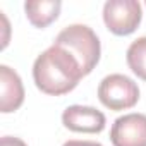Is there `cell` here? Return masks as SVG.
<instances>
[{"label":"cell","instance_id":"obj_3","mask_svg":"<svg viewBox=\"0 0 146 146\" xmlns=\"http://www.w3.org/2000/svg\"><path fill=\"white\" fill-rule=\"evenodd\" d=\"M98 100L103 107L119 112L132 108L139 100L137 84L124 74H110L98 86Z\"/></svg>","mask_w":146,"mask_h":146},{"label":"cell","instance_id":"obj_11","mask_svg":"<svg viewBox=\"0 0 146 146\" xmlns=\"http://www.w3.org/2000/svg\"><path fill=\"white\" fill-rule=\"evenodd\" d=\"M62 146H103L96 141H78V139H70V141H65Z\"/></svg>","mask_w":146,"mask_h":146},{"label":"cell","instance_id":"obj_8","mask_svg":"<svg viewBox=\"0 0 146 146\" xmlns=\"http://www.w3.org/2000/svg\"><path fill=\"white\" fill-rule=\"evenodd\" d=\"M62 2L60 0H41V2H26L24 11L28 21L35 28H46L50 26L60 14Z\"/></svg>","mask_w":146,"mask_h":146},{"label":"cell","instance_id":"obj_5","mask_svg":"<svg viewBox=\"0 0 146 146\" xmlns=\"http://www.w3.org/2000/svg\"><path fill=\"white\" fill-rule=\"evenodd\" d=\"M110 141L113 146H146V115L125 113L112 124Z\"/></svg>","mask_w":146,"mask_h":146},{"label":"cell","instance_id":"obj_2","mask_svg":"<svg viewBox=\"0 0 146 146\" xmlns=\"http://www.w3.org/2000/svg\"><path fill=\"white\" fill-rule=\"evenodd\" d=\"M53 45L62 46L74 55L81 64L84 76H88L100 62V55H102L100 40L96 33L86 24H70L64 28L57 35Z\"/></svg>","mask_w":146,"mask_h":146},{"label":"cell","instance_id":"obj_7","mask_svg":"<svg viewBox=\"0 0 146 146\" xmlns=\"http://www.w3.org/2000/svg\"><path fill=\"white\" fill-rule=\"evenodd\" d=\"M24 102V86L19 74L9 65H0V110L16 112Z\"/></svg>","mask_w":146,"mask_h":146},{"label":"cell","instance_id":"obj_9","mask_svg":"<svg viewBox=\"0 0 146 146\" xmlns=\"http://www.w3.org/2000/svg\"><path fill=\"white\" fill-rule=\"evenodd\" d=\"M125 60L134 74L139 79L146 81V36H141L129 45Z\"/></svg>","mask_w":146,"mask_h":146},{"label":"cell","instance_id":"obj_10","mask_svg":"<svg viewBox=\"0 0 146 146\" xmlns=\"http://www.w3.org/2000/svg\"><path fill=\"white\" fill-rule=\"evenodd\" d=\"M0 146H28L23 139L14 137V136H4L0 139Z\"/></svg>","mask_w":146,"mask_h":146},{"label":"cell","instance_id":"obj_1","mask_svg":"<svg viewBox=\"0 0 146 146\" xmlns=\"http://www.w3.org/2000/svg\"><path fill=\"white\" fill-rule=\"evenodd\" d=\"M84 78L78 58L62 46L52 45L33 64V79L36 88L52 96H62L74 90Z\"/></svg>","mask_w":146,"mask_h":146},{"label":"cell","instance_id":"obj_6","mask_svg":"<svg viewBox=\"0 0 146 146\" xmlns=\"http://www.w3.org/2000/svg\"><path fill=\"white\" fill-rule=\"evenodd\" d=\"M62 124L72 132L98 134L105 129L107 119H105V113L96 110L95 107L70 105L62 113Z\"/></svg>","mask_w":146,"mask_h":146},{"label":"cell","instance_id":"obj_4","mask_svg":"<svg viewBox=\"0 0 146 146\" xmlns=\"http://www.w3.org/2000/svg\"><path fill=\"white\" fill-rule=\"evenodd\" d=\"M143 11L137 0H108L103 5V21L110 33L117 36L132 35L141 24Z\"/></svg>","mask_w":146,"mask_h":146}]
</instances>
